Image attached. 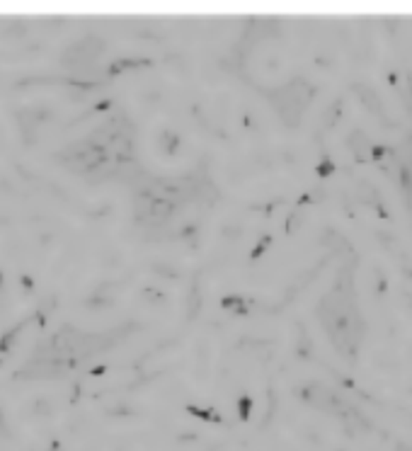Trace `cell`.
Wrapping results in <instances>:
<instances>
[{
  "instance_id": "obj_1",
  "label": "cell",
  "mask_w": 412,
  "mask_h": 451,
  "mask_svg": "<svg viewBox=\"0 0 412 451\" xmlns=\"http://www.w3.org/2000/svg\"><path fill=\"white\" fill-rule=\"evenodd\" d=\"M318 318L337 350L347 354L357 352L364 335V320L354 296V284L337 282L318 303Z\"/></svg>"
}]
</instances>
